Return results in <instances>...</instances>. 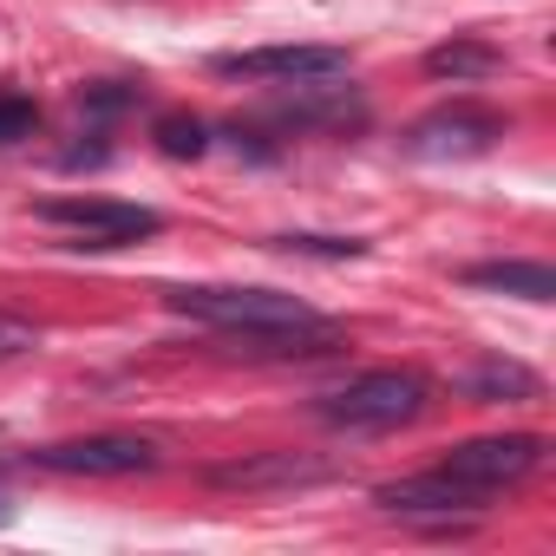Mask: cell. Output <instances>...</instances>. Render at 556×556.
Instances as JSON below:
<instances>
[{
  "label": "cell",
  "instance_id": "cell-18",
  "mask_svg": "<svg viewBox=\"0 0 556 556\" xmlns=\"http://www.w3.org/2000/svg\"><path fill=\"white\" fill-rule=\"evenodd\" d=\"M14 517V497H8V484H0V523H8Z\"/></svg>",
  "mask_w": 556,
  "mask_h": 556
},
{
  "label": "cell",
  "instance_id": "cell-7",
  "mask_svg": "<svg viewBox=\"0 0 556 556\" xmlns=\"http://www.w3.org/2000/svg\"><path fill=\"white\" fill-rule=\"evenodd\" d=\"M504 138V118L484 112V105H439L426 112L413 131H406V151L413 157H478Z\"/></svg>",
  "mask_w": 556,
  "mask_h": 556
},
{
  "label": "cell",
  "instance_id": "cell-4",
  "mask_svg": "<svg viewBox=\"0 0 556 556\" xmlns=\"http://www.w3.org/2000/svg\"><path fill=\"white\" fill-rule=\"evenodd\" d=\"M536 465H543V439H536V432H497V439H465L439 471H445V478H458L465 491H478V497L491 504L497 491L523 484Z\"/></svg>",
  "mask_w": 556,
  "mask_h": 556
},
{
  "label": "cell",
  "instance_id": "cell-1",
  "mask_svg": "<svg viewBox=\"0 0 556 556\" xmlns=\"http://www.w3.org/2000/svg\"><path fill=\"white\" fill-rule=\"evenodd\" d=\"M426 406H432V380L419 367H374L341 393H328L315 413L334 432H393V426H413Z\"/></svg>",
  "mask_w": 556,
  "mask_h": 556
},
{
  "label": "cell",
  "instance_id": "cell-11",
  "mask_svg": "<svg viewBox=\"0 0 556 556\" xmlns=\"http://www.w3.org/2000/svg\"><path fill=\"white\" fill-rule=\"evenodd\" d=\"M465 393H471V400H536L543 380H536L530 367H517V361H484V367L465 374Z\"/></svg>",
  "mask_w": 556,
  "mask_h": 556
},
{
  "label": "cell",
  "instance_id": "cell-9",
  "mask_svg": "<svg viewBox=\"0 0 556 556\" xmlns=\"http://www.w3.org/2000/svg\"><path fill=\"white\" fill-rule=\"evenodd\" d=\"M315 478H328V465L295 458V452H268V458H242V465L210 471L216 491H289V484H315Z\"/></svg>",
  "mask_w": 556,
  "mask_h": 556
},
{
  "label": "cell",
  "instance_id": "cell-12",
  "mask_svg": "<svg viewBox=\"0 0 556 556\" xmlns=\"http://www.w3.org/2000/svg\"><path fill=\"white\" fill-rule=\"evenodd\" d=\"M282 125L302 131V125H328V131H361L367 125V105L348 99V92H328V99H302V105H282Z\"/></svg>",
  "mask_w": 556,
  "mask_h": 556
},
{
  "label": "cell",
  "instance_id": "cell-8",
  "mask_svg": "<svg viewBox=\"0 0 556 556\" xmlns=\"http://www.w3.org/2000/svg\"><path fill=\"white\" fill-rule=\"evenodd\" d=\"M374 504H380V510H393V517H478V510H484V497H478V491H465L458 478H445L439 465H432V471H419V478L380 484V491H374Z\"/></svg>",
  "mask_w": 556,
  "mask_h": 556
},
{
  "label": "cell",
  "instance_id": "cell-13",
  "mask_svg": "<svg viewBox=\"0 0 556 556\" xmlns=\"http://www.w3.org/2000/svg\"><path fill=\"white\" fill-rule=\"evenodd\" d=\"M426 73L432 79H484V73H497V53L484 40H445L426 53Z\"/></svg>",
  "mask_w": 556,
  "mask_h": 556
},
{
  "label": "cell",
  "instance_id": "cell-6",
  "mask_svg": "<svg viewBox=\"0 0 556 556\" xmlns=\"http://www.w3.org/2000/svg\"><path fill=\"white\" fill-rule=\"evenodd\" d=\"M210 73L262 79V86H328L348 73V53L341 47H249V53H216Z\"/></svg>",
  "mask_w": 556,
  "mask_h": 556
},
{
  "label": "cell",
  "instance_id": "cell-10",
  "mask_svg": "<svg viewBox=\"0 0 556 556\" xmlns=\"http://www.w3.org/2000/svg\"><path fill=\"white\" fill-rule=\"evenodd\" d=\"M458 282L465 289H491V295H517V302H549L556 295L549 262H471Z\"/></svg>",
  "mask_w": 556,
  "mask_h": 556
},
{
  "label": "cell",
  "instance_id": "cell-3",
  "mask_svg": "<svg viewBox=\"0 0 556 556\" xmlns=\"http://www.w3.org/2000/svg\"><path fill=\"white\" fill-rule=\"evenodd\" d=\"M40 223L66 229V249H131L164 229L157 210L118 203V197H53V203H40Z\"/></svg>",
  "mask_w": 556,
  "mask_h": 556
},
{
  "label": "cell",
  "instance_id": "cell-15",
  "mask_svg": "<svg viewBox=\"0 0 556 556\" xmlns=\"http://www.w3.org/2000/svg\"><path fill=\"white\" fill-rule=\"evenodd\" d=\"M275 249H289V255H328V262L367 255V242H354V236H275Z\"/></svg>",
  "mask_w": 556,
  "mask_h": 556
},
{
  "label": "cell",
  "instance_id": "cell-14",
  "mask_svg": "<svg viewBox=\"0 0 556 556\" xmlns=\"http://www.w3.org/2000/svg\"><path fill=\"white\" fill-rule=\"evenodd\" d=\"M157 151L164 157H203L210 151V125L190 118V112H164L157 118Z\"/></svg>",
  "mask_w": 556,
  "mask_h": 556
},
{
  "label": "cell",
  "instance_id": "cell-5",
  "mask_svg": "<svg viewBox=\"0 0 556 556\" xmlns=\"http://www.w3.org/2000/svg\"><path fill=\"white\" fill-rule=\"evenodd\" d=\"M34 465H40V471H60V478H138V471L157 465V439H144V432L60 439V445H40Z\"/></svg>",
  "mask_w": 556,
  "mask_h": 556
},
{
  "label": "cell",
  "instance_id": "cell-16",
  "mask_svg": "<svg viewBox=\"0 0 556 556\" xmlns=\"http://www.w3.org/2000/svg\"><path fill=\"white\" fill-rule=\"evenodd\" d=\"M40 131V105L27 92H0V144H21Z\"/></svg>",
  "mask_w": 556,
  "mask_h": 556
},
{
  "label": "cell",
  "instance_id": "cell-2",
  "mask_svg": "<svg viewBox=\"0 0 556 556\" xmlns=\"http://www.w3.org/2000/svg\"><path fill=\"white\" fill-rule=\"evenodd\" d=\"M164 308L197 328H216V334H255V328H282V321L315 315L302 295H282V289H170Z\"/></svg>",
  "mask_w": 556,
  "mask_h": 556
},
{
  "label": "cell",
  "instance_id": "cell-17",
  "mask_svg": "<svg viewBox=\"0 0 556 556\" xmlns=\"http://www.w3.org/2000/svg\"><path fill=\"white\" fill-rule=\"evenodd\" d=\"M34 348H40V328H34V321L0 315V361H21V354H34Z\"/></svg>",
  "mask_w": 556,
  "mask_h": 556
}]
</instances>
